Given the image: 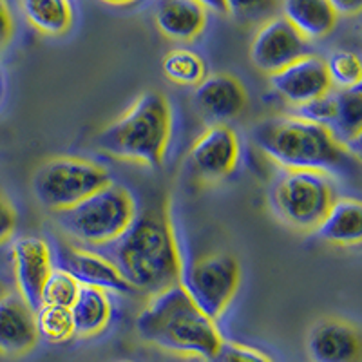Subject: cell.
<instances>
[{
	"label": "cell",
	"mask_w": 362,
	"mask_h": 362,
	"mask_svg": "<svg viewBox=\"0 0 362 362\" xmlns=\"http://www.w3.org/2000/svg\"><path fill=\"white\" fill-rule=\"evenodd\" d=\"M132 292L153 297L180 284L181 264L176 235L163 209L136 216L127 230L111 243L98 247Z\"/></svg>",
	"instance_id": "cell-1"
},
{
	"label": "cell",
	"mask_w": 362,
	"mask_h": 362,
	"mask_svg": "<svg viewBox=\"0 0 362 362\" xmlns=\"http://www.w3.org/2000/svg\"><path fill=\"white\" fill-rule=\"evenodd\" d=\"M252 140L264 156L284 170H312L326 176H355L358 158L335 141L328 127L296 115L263 119Z\"/></svg>",
	"instance_id": "cell-2"
},
{
	"label": "cell",
	"mask_w": 362,
	"mask_h": 362,
	"mask_svg": "<svg viewBox=\"0 0 362 362\" xmlns=\"http://www.w3.org/2000/svg\"><path fill=\"white\" fill-rule=\"evenodd\" d=\"M136 334L154 348L205 361L216 357L223 342L218 325L194 305L181 284L148 297L136 317Z\"/></svg>",
	"instance_id": "cell-3"
},
{
	"label": "cell",
	"mask_w": 362,
	"mask_h": 362,
	"mask_svg": "<svg viewBox=\"0 0 362 362\" xmlns=\"http://www.w3.org/2000/svg\"><path fill=\"white\" fill-rule=\"evenodd\" d=\"M170 132L173 109L169 100L156 90H147L96 136V147L116 160L161 167Z\"/></svg>",
	"instance_id": "cell-4"
},
{
	"label": "cell",
	"mask_w": 362,
	"mask_h": 362,
	"mask_svg": "<svg viewBox=\"0 0 362 362\" xmlns=\"http://www.w3.org/2000/svg\"><path fill=\"white\" fill-rule=\"evenodd\" d=\"M136 218L131 192L109 183L66 210L54 212L58 226L82 243L103 247L127 230Z\"/></svg>",
	"instance_id": "cell-5"
},
{
	"label": "cell",
	"mask_w": 362,
	"mask_h": 362,
	"mask_svg": "<svg viewBox=\"0 0 362 362\" xmlns=\"http://www.w3.org/2000/svg\"><path fill=\"white\" fill-rule=\"evenodd\" d=\"M111 183L102 165L74 156H58L44 161L33 176V192L38 203L51 212L76 205L96 190Z\"/></svg>",
	"instance_id": "cell-6"
},
{
	"label": "cell",
	"mask_w": 362,
	"mask_h": 362,
	"mask_svg": "<svg viewBox=\"0 0 362 362\" xmlns=\"http://www.w3.org/2000/svg\"><path fill=\"white\" fill-rule=\"evenodd\" d=\"M270 196L277 218L297 230H317L337 199L332 177L312 170H284Z\"/></svg>",
	"instance_id": "cell-7"
},
{
	"label": "cell",
	"mask_w": 362,
	"mask_h": 362,
	"mask_svg": "<svg viewBox=\"0 0 362 362\" xmlns=\"http://www.w3.org/2000/svg\"><path fill=\"white\" fill-rule=\"evenodd\" d=\"M241 268L232 254H210L181 270L180 284L209 319L218 322L239 288Z\"/></svg>",
	"instance_id": "cell-8"
},
{
	"label": "cell",
	"mask_w": 362,
	"mask_h": 362,
	"mask_svg": "<svg viewBox=\"0 0 362 362\" xmlns=\"http://www.w3.org/2000/svg\"><path fill=\"white\" fill-rule=\"evenodd\" d=\"M308 53V40L284 17L261 24L250 45V60L267 74H274Z\"/></svg>",
	"instance_id": "cell-9"
},
{
	"label": "cell",
	"mask_w": 362,
	"mask_h": 362,
	"mask_svg": "<svg viewBox=\"0 0 362 362\" xmlns=\"http://www.w3.org/2000/svg\"><path fill=\"white\" fill-rule=\"evenodd\" d=\"M17 293L33 312L42 306V290L54 268L53 250L44 238L22 235L11 245Z\"/></svg>",
	"instance_id": "cell-10"
},
{
	"label": "cell",
	"mask_w": 362,
	"mask_h": 362,
	"mask_svg": "<svg viewBox=\"0 0 362 362\" xmlns=\"http://www.w3.org/2000/svg\"><path fill=\"white\" fill-rule=\"evenodd\" d=\"M239 161V140L225 124H212L194 141L189 163L203 181H218L234 173Z\"/></svg>",
	"instance_id": "cell-11"
},
{
	"label": "cell",
	"mask_w": 362,
	"mask_h": 362,
	"mask_svg": "<svg viewBox=\"0 0 362 362\" xmlns=\"http://www.w3.org/2000/svg\"><path fill=\"white\" fill-rule=\"evenodd\" d=\"M53 259L57 261L54 267L66 270L80 286L115 293H132V288L119 276L111 261L105 259L98 252L60 243L54 250Z\"/></svg>",
	"instance_id": "cell-12"
},
{
	"label": "cell",
	"mask_w": 362,
	"mask_h": 362,
	"mask_svg": "<svg viewBox=\"0 0 362 362\" xmlns=\"http://www.w3.org/2000/svg\"><path fill=\"white\" fill-rule=\"evenodd\" d=\"M270 86L277 95L296 107L332 93L326 62L315 54H306L270 74Z\"/></svg>",
	"instance_id": "cell-13"
},
{
	"label": "cell",
	"mask_w": 362,
	"mask_h": 362,
	"mask_svg": "<svg viewBox=\"0 0 362 362\" xmlns=\"http://www.w3.org/2000/svg\"><path fill=\"white\" fill-rule=\"evenodd\" d=\"M194 105L214 124H225L247 109L248 96L243 83L232 74H210L196 86Z\"/></svg>",
	"instance_id": "cell-14"
},
{
	"label": "cell",
	"mask_w": 362,
	"mask_h": 362,
	"mask_svg": "<svg viewBox=\"0 0 362 362\" xmlns=\"http://www.w3.org/2000/svg\"><path fill=\"white\" fill-rule=\"evenodd\" d=\"M38 342L35 312L18 293L0 297V354L22 357Z\"/></svg>",
	"instance_id": "cell-15"
},
{
	"label": "cell",
	"mask_w": 362,
	"mask_h": 362,
	"mask_svg": "<svg viewBox=\"0 0 362 362\" xmlns=\"http://www.w3.org/2000/svg\"><path fill=\"white\" fill-rule=\"evenodd\" d=\"M308 354L313 362H358L361 337L354 325L341 319H322L308 335Z\"/></svg>",
	"instance_id": "cell-16"
},
{
	"label": "cell",
	"mask_w": 362,
	"mask_h": 362,
	"mask_svg": "<svg viewBox=\"0 0 362 362\" xmlns=\"http://www.w3.org/2000/svg\"><path fill=\"white\" fill-rule=\"evenodd\" d=\"M156 25L170 40L192 42L206 25V9L198 0H160Z\"/></svg>",
	"instance_id": "cell-17"
},
{
	"label": "cell",
	"mask_w": 362,
	"mask_h": 362,
	"mask_svg": "<svg viewBox=\"0 0 362 362\" xmlns=\"http://www.w3.org/2000/svg\"><path fill=\"white\" fill-rule=\"evenodd\" d=\"M337 144L358 158L362 132V86L341 89L334 95V118L328 125Z\"/></svg>",
	"instance_id": "cell-18"
},
{
	"label": "cell",
	"mask_w": 362,
	"mask_h": 362,
	"mask_svg": "<svg viewBox=\"0 0 362 362\" xmlns=\"http://www.w3.org/2000/svg\"><path fill=\"white\" fill-rule=\"evenodd\" d=\"M319 238L339 247L358 245L362 239V205L358 199L339 198L329 206L321 225L317 226Z\"/></svg>",
	"instance_id": "cell-19"
},
{
	"label": "cell",
	"mask_w": 362,
	"mask_h": 362,
	"mask_svg": "<svg viewBox=\"0 0 362 362\" xmlns=\"http://www.w3.org/2000/svg\"><path fill=\"white\" fill-rule=\"evenodd\" d=\"M283 17L306 40H319L334 31L337 13L328 0H281Z\"/></svg>",
	"instance_id": "cell-20"
},
{
	"label": "cell",
	"mask_w": 362,
	"mask_h": 362,
	"mask_svg": "<svg viewBox=\"0 0 362 362\" xmlns=\"http://www.w3.org/2000/svg\"><path fill=\"white\" fill-rule=\"evenodd\" d=\"M74 335L82 339L96 337L107 328L112 317V303L105 290L80 286V292L71 305Z\"/></svg>",
	"instance_id": "cell-21"
},
{
	"label": "cell",
	"mask_w": 362,
	"mask_h": 362,
	"mask_svg": "<svg viewBox=\"0 0 362 362\" xmlns=\"http://www.w3.org/2000/svg\"><path fill=\"white\" fill-rule=\"evenodd\" d=\"M25 21L49 37H60L73 25L69 0H21Z\"/></svg>",
	"instance_id": "cell-22"
},
{
	"label": "cell",
	"mask_w": 362,
	"mask_h": 362,
	"mask_svg": "<svg viewBox=\"0 0 362 362\" xmlns=\"http://www.w3.org/2000/svg\"><path fill=\"white\" fill-rule=\"evenodd\" d=\"M163 73L177 86H199L206 78L205 60L190 49H174L165 54Z\"/></svg>",
	"instance_id": "cell-23"
},
{
	"label": "cell",
	"mask_w": 362,
	"mask_h": 362,
	"mask_svg": "<svg viewBox=\"0 0 362 362\" xmlns=\"http://www.w3.org/2000/svg\"><path fill=\"white\" fill-rule=\"evenodd\" d=\"M35 322H37L38 339H44L51 344H64L76 337L71 308L66 306H40L35 312Z\"/></svg>",
	"instance_id": "cell-24"
},
{
	"label": "cell",
	"mask_w": 362,
	"mask_h": 362,
	"mask_svg": "<svg viewBox=\"0 0 362 362\" xmlns=\"http://www.w3.org/2000/svg\"><path fill=\"white\" fill-rule=\"evenodd\" d=\"M325 62L332 86L335 83L341 89L361 86L362 66L358 54L351 53V51H335Z\"/></svg>",
	"instance_id": "cell-25"
},
{
	"label": "cell",
	"mask_w": 362,
	"mask_h": 362,
	"mask_svg": "<svg viewBox=\"0 0 362 362\" xmlns=\"http://www.w3.org/2000/svg\"><path fill=\"white\" fill-rule=\"evenodd\" d=\"M80 292V284L62 268H53L42 290V306H66L71 308Z\"/></svg>",
	"instance_id": "cell-26"
},
{
	"label": "cell",
	"mask_w": 362,
	"mask_h": 362,
	"mask_svg": "<svg viewBox=\"0 0 362 362\" xmlns=\"http://www.w3.org/2000/svg\"><path fill=\"white\" fill-rule=\"evenodd\" d=\"M281 0H225L226 15L241 22H259L274 17Z\"/></svg>",
	"instance_id": "cell-27"
},
{
	"label": "cell",
	"mask_w": 362,
	"mask_h": 362,
	"mask_svg": "<svg viewBox=\"0 0 362 362\" xmlns=\"http://www.w3.org/2000/svg\"><path fill=\"white\" fill-rule=\"evenodd\" d=\"M212 362H274L267 354L255 350L252 346L241 344V342L225 341L223 339L218 354Z\"/></svg>",
	"instance_id": "cell-28"
},
{
	"label": "cell",
	"mask_w": 362,
	"mask_h": 362,
	"mask_svg": "<svg viewBox=\"0 0 362 362\" xmlns=\"http://www.w3.org/2000/svg\"><path fill=\"white\" fill-rule=\"evenodd\" d=\"M296 116L305 118L313 124H321L328 127L332 118H334V95L328 93L326 96L315 98L312 102H306L296 107Z\"/></svg>",
	"instance_id": "cell-29"
},
{
	"label": "cell",
	"mask_w": 362,
	"mask_h": 362,
	"mask_svg": "<svg viewBox=\"0 0 362 362\" xmlns=\"http://www.w3.org/2000/svg\"><path fill=\"white\" fill-rule=\"evenodd\" d=\"M15 228H17V212L4 194H0V245L13 238Z\"/></svg>",
	"instance_id": "cell-30"
},
{
	"label": "cell",
	"mask_w": 362,
	"mask_h": 362,
	"mask_svg": "<svg viewBox=\"0 0 362 362\" xmlns=\"http://www.w3.org/2000/svg\"><path fill=\"white\" fill-rule=\"evenodd\" d=\"M13 31H15V24H13L9 6L6 4V0H0V49L9 44Z\"/></svg>",
	"instance_id": "cell-31"
},
{
	"label": "cell",
	"mask_w": 362,
	"mask_h": 362,
	"mask_svg": "<svg viewBox=\"0 0 362 362\" xmlns=\"http://www.w3.org/2000/svg\"><path fill=\"white\" fill-rule=\"evenodd\" d=\"M328 4L334 8L337 17H355L362 9V0H328Z\"/></svg>",
	"instance_id": "cell-32"
},
{
	"label": "cell",
	"mask_w": 362,
	"mask_h": 362,
	"mask_svg": "<svg viewBox=\"0 0 362 362\" xmlns=\"http://www.w3.org/2000/svg\"><path fill=\"white\" fill-rule=\"evenodd\" d=\"M198 2L205 9H210V11H216V13H221V15H226L225 0H198Z\"/></svg>",
	"instance_id": "cell-33"
},
{
	"label": "cell",
	"mask_w": 362,
	"mask_h": 362,
	"mask_svg": "<svg viewBox=\"0 0 362 362\" xmlns=\"http://www.w3.org/2000/svg\"><path fill=\"white\" fill-rule=\"evenodd\" d=\"M102 2L111 6H125V4H131V2H136V0H102Z\"/></svg>",
	"instance_id": "cell-34"
},
{
	"label": "cell",
	"mask_w": 362,
	"mask_h": 362,
	"mask_svg": "<svg viewBox=\"0 0 362 362\" xmlns=\"http://www.w3.org/2000/svg\"><path fill=\"white\" fill-rule=\"evenodd\" d=\"M8 292V290H6V286H4V283H2V281H0V297L4 296V293Z\"/></svg>",
	"instance_id": "cell-35"
},
{
	"label": "cell",
	"mask_w": 362,
	"mask_h": 362,
	"mask_svg": "<svg viewBox=\"0 0 362 362\" xmlns=\"http://www.w3.org/2000/svg\"><path fill=\"white\" fill-rule=\"evenodd\" d=\"M0 95H2V80H0Z\"/></svg>",
	"instance_id": "cell-36"
},
{
	"label": "cell",
	"mask_w": 362,
	"mask_h": 362,
	"mask_svg": "<svg viewBox=\"0 0 362 362\" xmlns=\"http://www.w3.org/2000/svg\"><path fill=\"white\" fill-rule=\"evenodd\" d=\"M122 362H129V361H122Z\"/></svg>",
	"instance_id": "cell-37"
}]
</instances>
